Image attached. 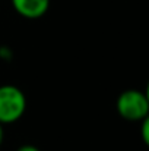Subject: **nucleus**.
Masks as SVG:
<instances>
[{
	"label": "nucleus",
	"mask_w": 149,
	"mask_h": 151,
	"mask_svg": "<svg viewBox=\"0 0 149 151\" xmlns=\"http://www.w3.org/2000/svg\"><path fill=\"white\" fill-rule=\"evenodd\" d=\"M15 12L26 19H38L47 13L50 0H10Z\"/></svg>",
	"instance_id": "obj_3"
},
{
	"label": "nucleus",
	"mask_w": 149,
	"mask_h": 151,
	"mask_svg": "<svg viewBox=\"0 0 149 151\" xmlns=\"http://www.w3.org/2000/svg\"><path fill=\"white\" fill-rule=\"evenodd\" d=\"M117 111L126 120H143L148 117L149 100L148 96L139 90H126L117 99Z\"/></svg>",
	"instance_id": "obj_2"
},
{
	"label": "nucleus",
	"mask_w": 149,
	"mask_h": 151,
	"mask_svg": "<svg viewBox=\"0 0 149 151\" xmlns=\"http://www.w3.org/2000/svg\"><path fill=\"white\" fill-rule=\"evenodd\" d=\"M16 151H40V148H37L35 145H31V144H26V145H22L19 147Z\"/></svg>",
	"instance_id": "obj_5"
},
{
	"label": "nucleus",
	"mask_w": 149,
	"mask_h": 151,
	"mask_svg": "<svg viewBox=\"0 0 149 151\" xmlns=\"http://www.w3.org/2000/svg\"><path fill=\"white\" fill-rule=\"evenodd\" d=\"M3 138H4V131H3V125L0 123V145L3 142Z\"/></svg>",
	"instance_id": "obj_6"
},
{
	"label": "nucleus",
	"mask_w": 149,
	"mask_h": 151,
	"mask_svg": "<svg viewBox=\"0 0 149 151\" xmlns=\"http://www.w3.org/2000/svg\"><path fill=\"white\" fill-rule=\"evenodd\" d=\"M149 119L148 117H145L143 120H142V139L145 141V144H148L149 142Z\"/></svg>",
	"instance_id": "obj_4"
},
{
	"label": "nucleus",
	"mask_w": 149,
	"mask_h": 151,
	"mask_svg": "<svg viewBox=\"0 0 149 151\" xmlns=\"http://www.w3.org/2000/svg\"><path fill=\"white\" fill-rule=\"evenodd\" d=\"M26 110V99L21 88L15 85L0 87V123H13L19 120Z\"/></svg>",
	"instance_id": "obj_1"
}]
</instances>
